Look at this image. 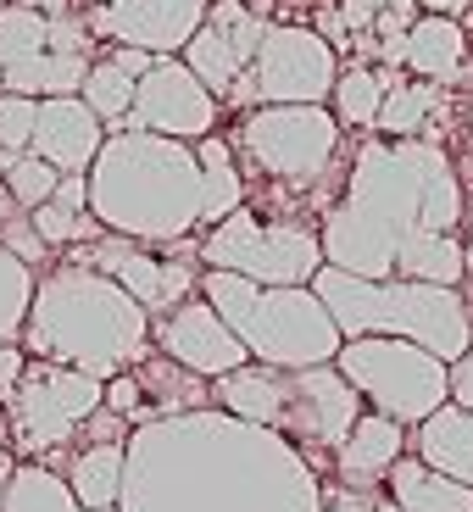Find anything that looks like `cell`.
I'll use <instances>...</instances> for the list:
<instances>
[{"label": "cell", "mask_w": 473, "mask_h": 512, "mask_svg": "<svg viewBox=\"0 0 473 512\" xmlns=\"http://www.w3.org/2000/svg\"><path fill=\"white\" fill-rule=\"evenodd\" d=\"M329 485L279 429L223 407L156 418L128 435L123 512H323Z\"/></svg>", "instance_id": "6da1fadb"}, {"label": "cell", "mask_w": 473, "mask_h": 512, "mask_svg": "<svg viewBox=\"0 0 473 512\" xmlns=\"http://www.w3.org/2000/svg\"><path fill=\"white\" fill-rule=\"evenodd\" d=\"M462 223V179L435 140H368L346 173V195L323 212L329 268L396 279L407 234Z\"/></svg>", "instance_id": "7a4b0ae2"}, {"label": "cell", "mask_w": 473, "mask_h": 512, "mask_svg": "<svg viewBox=\"0 0 473 512\" xmlns=\"http://www.w3.org/2000/svg\"><path fill=\"white\" fill-rule=\"evenodd\" d=\"M156 318L112 279V273L73 262L39 273L34 312H28L23 351L45 362H67L95 379H117V373L140 368L151 357Z\"/></svg>", "instance_id": "3957f363"}, {"label": "cell", "mask_w": 473, "mask_h": 512, "mask_svg": "<svg viewBox=\"0 0 473 512\" xmlns=\"http://www.w3.org/2000/svg\"><path fill=\"white\" fill-rule=\"evenodd\" d=\"M90 212L145 245L190 240L201 229V151L173 134H112L90 167Z\"/></svg>", "instance_id": "277c9868"}, {"label": "cell", "mask_w": 473, "mask_h": 512, "mask_svg": "<svg viewBox=\"0 0 473 512\" xmlns=\"http://www.w3.org/2000/svg\"><path fill=\"white\" fill-rule=\"evenodd\" d=\"M312 290L329 301L334 323L346 340L362 334H396L418 340L435 357L457 362L473 346V307L451 284H418V279H357L346 268H323Z\"/></svg>", "instance_id": "5b68a950"}, {"label": "cell", "mask_w": 473, "mask_h": 512, "mask_svg": "<svg viewBox=\"0 0 473 512\" xmlns=\"http://www.w3.org/2000/svg\"><path fill=\"white\" fill-rule=\"evenodd\" d=\"M334 368L346 373L362 390L373 412L418 429L423 418H435L451 401V362L435 357L418 340H396V334H362V340H346Z\"/></svg>", "instance_id": "8992f818"}, {"label": "cell", "mask_w": 473, "mask_h": 512, "mask_svg": "<svg viewBox=\"0 0 473 512\" xmlns=\"http://www.w3.org/2000/svg\"><path fill=\"white\" fill-rule=\"evenodd\" d=\"M340 128L329 106H251L234 128V151L284 190H318L340 151Z\"/></svg>", "instance_id": "52a82bcc"}, {"label": "cell", "mask_w": 473, "mask_h": 512, "mask_svg": "<svg viewBox=\"0 0 473 512\" xmlns=\"http://www.w3.org/2000/svg\"><path fill=\"white\" fill-rule=\"evenodd\" d=\"M201 268H229L256 284H312L329 268V251H323V229H312V223L256 218L240 206L218 229H206Z\"/></svg>", "instance_id": "ba28073f"}, {"label": "cell", "mask_w": 473, "mask_h": 512, "mask_svg": "<svg viewBox=\"0 0 473 512\" xmlns=\"http://www.w3.org/2000/svg\"><path fill=\"white\" fill-rule=\"evenodd\" d=\"M106 407V379L67 362L28 357L17 390L6 396V418H12V451L28 462L62 451L73 435H84V423Z\"/></svg>", "instance_id": "9c48e42d"}, {"label": "cell", "mask_w": 473, "mask_h": 512, "mask_svg": "<svg viewBox=\"0 0 473 512\" xmlns=\"http://www.w3.org/2000/svg\"><path fill=\"white\" fill-rule=\"evenodd\" d=\"M240 340L256 362L273 368H323L346 346L329 301L312 284H262L251 312L240 318Z\"/></svg>", "instance_id": "30bf717a"}, {"label": "cell", "mask_w": 473, "mask_h": 512, "mask_svg": "<svg viewBox=\"0 0 473 512\" xmlns=\"http://www.w3.org/2000/svg\"><path fill=\"white\" fill-rule=\"evenodd\" d=\"M334 62L340 56L318 28L273 23L251 73L234 84L229 106H323L334 101V84H340Z\"/></svg>", "instance_id": "8fae6325"}, {"label": "cell", "mask_w": 473, "mask_h": 512, "mask_svg": "<svg viewBox=\"0 0 473 512\" xmlns=\"http://www.w3.org/2000/svg\"><path fill=\"white\" fill-rule=\"evenodd\" d=\"M362 412H368L362 390L334 362H323V368H290V418H284V435L307 451L318 474H334V451L346 446V435L357 429Z\"/></svg>", "instance_id": "7c38bea8"}, {"label": "cell", "mask_w": 473, "mask_h": 512, "mask_svg": "<svg viewBox=\"0 0 473 512\" xmlns=\"http://www.w3.org/2000/svg\"><path fill=\"white\" fill-rule=\"evenodd\" d=\"M156 251H162V245L128 240V234H101L95 245H73L67 256L112 273L151 318H167V312L184 307L190 295H201V268H195L190 256H156Z\"/></svg>", "instance_id": "4fadbf2b"}, {"label": "cell", "mask_w": 473, "mask_h": 512, "mask_svg": "<svg viewBox=\"0 0 473 512\" xmlns=\"http://www.w3.org/2000/svg\"><path fill=\"white\" fill-rule=\"evenodd\" d=\"M218 95L206 90L195 67L184 56H162L151 73L140 78V95H134V112H128L123 134L140 128V134H173V140L201 145L212 128H218Z\"/></svg>", "instance_id": "5bb4252c"}, {"label": "cell", "mask_w": 473, "mask_h": 512, "mask_svg": "<svg viewBox=\"0 0 473 512\" xmlns=\"http://www.w3.org/2000/svg\"><path fill=\"white\" fill-rule=\"evenodd\" d=\"M212 0H112V6H90L95 39L112 45H140L156 56H184L195 34H201Z\"/></svg>", "instance_id": "9a60e30c"}, {"label": "cell", "mask_w": 473, "mask_h": 512, "mask_svg": "<svg viewBox=\"0 0 473 512\" xmlns=\"http://www.w3.org/2000/svg\"><path fill=\"white\" fill-rule=\"evenodd\" d=\"M156 346H162L173 362H184L190 373H201V379H223V373L256 362L251 346L229 329V318H223L206 295H190L184 307H173L167 318H156Z\"/></svg>", "instance_id": "2e32d148"}, {"label": "cell", "mask_w": 473, "mask_h": 512, "mask_svg": "<svg viewBox=\"0 0 473 512\" xmlns=\"http://www.w3.org/2000/svg\"><path fill=\"white\" fill-rule=\"evenodd\" d=\"M106 123L84 95H51L39 101V128H34V156H45L62 173H90L95 156L106 151Z\"/></svg>", "instance_id": "e0dca14e"}, {"label": "cell", "mask_w": 473, "mask_h": 512, "mask_svg": "<svg viewBox=\"0 0 473 512\" xmlns=\"http://www.w3.org/2000/svg\"><path fill=\"white\" fill-rule=\"evenodd\" d=\"M407 457V423L384 418V412H362L357 429L346 435V446L334 451V485L346 490H384L390 468Z\"/></svg>", "instance_id": "ac0fdd59"}, {"label": "cell", "mask_w": 473, "mask_h": 512, "mask_svg": "<svg viewBox=\"0 0 473 512\" xmlns=\"http://www.w3.org/2000/svg\"><path fill=\"white\" fill-rule=\"evenodd\" d=\"M212 396L223 412L245 423H262V429H279L290 418V368H273V362H245V368L212 379Z\"/></svg>", "instance_id": "d6986e66"}, {"label": "cell", "mask_w": 473, "mask_h": 512, "mask_svg": "<svg viewBox=\"0 0 473 512\" xmlns=\"http://www.w3.org/2000/svg\"><path fill=\"white\" fill-rule=\"evenodd\" d=\"M140 390H145V407L140 418H134V429L140 423H156V418H184V412H201V407H218V396H212V379H201V373H190L184 362H173L162 351V357H145L140 368Z\"/></svg>", "instance_id": "ffe728a7"}, {"label": "cell", "mask_w": 473, "mask_h": 512, "mask_svg": "<svg viewBox=\"0 0 473 512\" xmlns=\"http://www.w3.org/2000/svg\"><path fill=\"white\" fill-rule=\"evenodd\" d=\"M412 457H423L429 468L473 485V412L457 407V401H446L435 418H423L418 429H412Z\"/></svg>", "instance_id": "44dd1931"}, {"label": "cell", "mask_w": 473, "mask_h": 512, "mask_svg": "<svg viewBox=\"0 0 473 512\" xmlns=\"http://www.w3.org/2000/svg\"><path fill=\"white\" fill-rule=\"evenodd\" d=\"M462 62H468V34H462L457 17H418L407 34V73L429 78V84H451L462 78Z\"/></svg>", "instance_id": "7402d4cb"}, {"label": "cell", "mask_w": 473, "mask_h": 512, "mask_svg": "<svg viewBox=\"0 0 473 512\" xmlns=\"http://www.w3.org/2000/svg\"><path fill=\"white\" fill-rule=\"evenodd\" d=\"M390 496H396L401 512H473V485L429 468L423 457H401L390 468Z\"/></svg>", "instance_id": "603a6c76"}, {"label": "cell", "mask_w": 473, "mask_h": 512, "mask_svg": "<svg viewBox=\"0 0 473 512\" xmlns=\"http://www.w3.org/2000/svg\"><path fill=\"white\" fill-rule=\"evenodd\" d=\"M396 279L451 284V290H462V279H468V245H462L457 234H446V229L407 234V245H401V256H396Z\"/></svg>", "instance_id": "cb8c5ba5"}, {"label": "cell", "mask_w": 473, "mask_h": 512, "mask_svg": "<svg viewBox=\"0 0 473 512\" xmlns=\"http://www.w3.org/2000/svg\"><path fill=\"white\" fill-rule=\"evenodd\" d=\"M195 151H201V223L218 229L245 206V173L234 167V140H223V134H206Z\"/></svg>", "instance_id": "d4e9b609"}, {"label": "cell", "mask_w": 473, "mask_h": 512, "mask_svg": "<svg viewBox=\"0 0 473 512\" xmlns=\"http://www.w3.org/2000/svg\"><path fill=\"white\" fill-rule=\"evenodd\" d=\"M0 512H84L73 479L56 474L51 462H17V474L6 479Z\"/></svg>", "instance_id": "484cf974"}, {"label": "cell", "mask_w": 473, "mask_h": 512, "mask_svg": "<svg viewBox=\"0 0 473 512\" xmlns=\"http://www.w3.org/2000/svg\"><path fill=\"white\" fill-rule=\"evenodd\" d=\"M67 479L84 507H117L128 479V446H78L67 462Z\"/></svg>", "instance_id": "4316f807"}, {"label": "cell", "mask_w": 473, "mask_h": 512, "mask_svg": "<svg viewBox=\"0 0 473 512\" xmlns=\"http://www.w3.org/2000/svg\"><path fill=\"white\" fill-rule=\"evenodd\" d=\"M184 62L195 67V78H201L218 101H229L234 84L251 73V67L240 62V51H234V34H229V28H218V23H201V34L184 45Z\"/></svg>", "instance_id": "83f0119b"}, {"label": "cell", "mask_w": 473, "mask_h": 512, "mask_svg": "<svg viewBox=\"0 0 473 512\" xmlns=\"http://www.w3.org/2000/svg\"><path fill=\"white\" fill-rule=\"evenodd\" d=\"M396 90V73L390 67H346L340 84H334V117L346 128H379L384 95Z\"/></svg>", "instance_id": "f1b7e54d"}, {"label": "cell", "mask_w": 473, "mask_h": 512, "mask_svg": "<svg viewBox=\"0 0 473 512\" xmlns=\"http://www.w3.org/2000/svg\"><path fill=\"white\" fill-rule=\"evenodd\" d=\"M34 290H39V273L28 268L23 256H12L0 245V346H23Z\"/></svg>", "instance_id": "f546056e"}, {"label": "cell", "mask_w": 473, "mask_h": 512, "mask_svg": "<svg viewBox=\"0 0 473 512\" xmlns=\"http://www.w3.org/2000/svg\"><path fill=\"white\" fill-rule=\"evenodd\" d=\"M45 51H56V17L6 0V6H0V62L17 67V62L45 56Z\"/></svg>", "instance_id": "4dcf8cb0"}, {"label": "cell", "mask_w": 473, "mask_h": 512, "mask_svg": "<svg viewBox=\"0 0 473 512\" xmlns=\"http://www.w3.org/2000/svg\"><path fill=\"white\" fill-rule=\"evenodd\" d=\"M440 106V84H429V78H412V84H401L384 95V112H379V134H390V140H418V128L435 117Z\"/></svg>", "instance_id": "1f68e13d"}, {"label": "cell", "mask_w": 473, "mask_h": 512, "mask_svg": "<svg viewBox=\"0 0 473 512\" xmlns=\"http://www.w3.org/2000/svg\"><path fill=\"white\" fill-rule=\"evenodd\" d=\"M134 95H140V78L123 73L112 56H101V62L90 67V78H84V101L101 112V123L112 128V134H123L128 112H134Z\"/></svg>", "instance_id": "d6a6232c"}, {"label": "cell", "mask_w": 473, "mask_h": 512, "mask_svg": "<svg viewBox=\"0 0 473 512\" xmlns=\"http://www.w3.org/2000/svg\"><path fill=\"white\" fill-rule=\"evenodd\" d=\"M6 167V184H12V195H17V206L23 212H34V206H45L56 195V184H62V167H51L45 156H12V162H0Z\"/></svg>", "instance_id": "836d02e7"}, {"label": "cell", "mask_w": 473, "mask_h": 512, "mask_svg": "<svg viewBox=\"0 0 473 512\" xmlns=\"http://www.w3.org/2000/svg\"><path fill=\"white\" fill-rule=\"evenodd\" d=\"M34 128H39V101L34 95L0 90V162L34 151Z\"/></svg>", "instance_id": "e575fe53"}, {"label": "cell", "mask_w": 473, "mask_h": 512, "mask_svg": "<svg viewBox=\"0 0 473 512\" xmlns=\"http://www.w3.org/2000/svg\"><path fill=\"white\" fill-rule=\"evenodd\" d=\"M0 245H6L12 256H23L34 273L45 268V256H51V245H45V234L34 229V218H28V212H17V218L0 223Z\"/></svg>", "instance_id": "d590c367"}, {"label": "cell", "mask_w": 473, "mask_h": 512, "mask_svg": "<svg viewBox=\"0 0 473 512\" xmlns=\"http://www.w3.org/2000/svg\"><path fill=\"white\" fill-rule=\"evenodd\" d=\"M323 512H401V507H396L390 490H346V485H334L329 501H323Z\"/></svg>", "instance_id": "8d00e7d4"}, {"label": "cell", "mask_w": 473, "mask_h": 512, "mask_svg": "<svg viewBox=\"0 0 473 512\" xmlns=\"http://www.w3.org/2000/svg\"><path fill=\"white\" fill-rule=\"evenodd\" d=\"M106 407L117 412V418H140V407H145V390H140V373L128 368V373H117V379H106Z\"/></svg>", "instance_id": "74e56055"}, {"label": "cell", "mask_w": 473, "mask_h": 512, "mask_svg": "<svg viewBox=\"0 0 473 512\" xmlns=\"http://www.w3.org/2000/svg\"><path fill=\"white\" fill-rule=\"evenodd\" d=\"M51 201L67 206V212H90V173H62V184H56Z\"/></svg>", "instance_id": "f35d334b"}, {"label": "cell", "mask_w": 473, "mask_h": 512, "mask_svg": "<svg viewBox=\"0 0 473 512\" xmlns=\"http://www.w3.org/2000/svg\"><path fill=\"white\" fill-rule=\"evenodd\" d=\"M106 56H112V62L123 67V73H134V78H145V73H151L156 62H162V56H156V51H140V45H112V51H106Z\"/></svg>", "instance_id": "ab89813d"}, {"label": "cell", "mask_w": 473, "mask_h": 512, "mask_svg": "<svg viewBox=\"0 0 473 512\" xmlns=\"http://www.w3.org/2000/svg\"><path fill=\"white\" fill-rule=\"evenodd\" d=\"M23 368H28V351H23V346H0V401H6V396L17 390Z\"/></svg>", "instance_id": "60d3db41"}, {"label": "cell", "mask_w": 473, "mask_h": 512, "mask_svg": "<svg viewBox=\"0 0 473 512\" xmlns=\"http://www.w3.org/2000/svg\"><path fill=\"white\" fill-rule=\"evenodd\" d=\"M451 401L473 412V346H468V357L451 362Z\"/></svg>", "instance_id": "b9f144b4"}, {"label": "cell", "mask_w": 473, "mask_h": 512, "mask_svg": "<svg viewBox=\"0 0 473 512\" xmlns=\"http://www.w3.org/2000/svg\"><path fill=\"white\" fill-rule=\"evenodd\" d=\"M23 206H17V195H12V184H6V167H0V223L6 218H17Z\"/></svg>", "instance_id": "7bdbcfd3"}, {"label": "cell", "mask_w": 473, "mask_h": 512, "mask_svg": "<svg viewBox=\"0 0 473 512\" xmlns=\"http://www.w3.org/2000/svg\"><path fill=\"white\" fill-rule=\"evenodd\" d=\"M423 12H440V17H457V12H468L473 0H418Z\"/></svg>", "instance_id": "ee69618b"}, {"label": "cell", "mask_w": 473, "mask_h": 512, "mask_svg": "<svg viewBox=\"0 0 473 512\" xmlns=\"http://www.w3.org/2000/svg\"><path fill=\"white\" fill-rule=\"evenodd\" d=\"M17 474V451H12V440H0V496H6V479Z\"/></svg>", "instance_id": "f6af8a7d"}, {"label": "cell", "mask_w": 473, "mask_h": 512, "mask_svg": "<svg viewBox=\"0 0 473 512\" xmlns=\"http://www.w3.org/2000/svg\"><path fill=\"white\" fill-rule=\"evenodd\" d=\"M12 6H34V12H51V17H67V0H12Z\"/></svg>", "instance_id": "bcb514c9"}, {"label": "cell", "mask_w": 473, "mask_h": 512, "mask_svg": "<svg viewBox=\"0 0 473 512\" xmlns=\"http://www.w3.org/2000/svg\"><path fill=\"white\" fill-rule=\"evenodd\" d=\"M468 273H473V229H468Z\"/></svg>", "instance_id": "7dc6e473"}, {"label": "cell", "mask_w": 473, "mask_h": 512, "mask_svg": "<svg viewBox=\"0 0 473 512\" xmlns=\"http://www.w3.org/2000/svg\"><path fill=\"white\" fill-rule=\"evenodd\" d=\"M84 512H123V507H84Z\"/></svg>", "instance_id": "c3c4849f"}, {"label": "cell", "mask_w": 473, "mask_h": 512, "mask_svg": "<svg viewBox=\"0 0 473 512\" xmlns=\"http://www.w3.org/2000/svg\"><path fill=\"white\" fill-rule=\"evenodd\" d=\"M0 90H6V62H0Z\"/></svg>", "instance_id": "681fc988"}, {"label": "cell", "mask_w": 473, "mask_h": 512, "mask_svg": "<svg viewBox=\"0 0 473 512\" xmlns=\"http://www.w3.org/2000/svg\"><path fill=\"white\" fill-rule=\"evenodd\" d=\"M90 6H112V0H90Z\"/></svg>", "instance_id": "f907efd6"}, {"label": "cell", "mask_w": 473, "mask_h": 512, "mask_svg": "<svg viewBox=\"0 0 473 512\" xmlns=\"http://www.w3.org/2000/svg\"><path fill=\"white\" fill-rule=\"evenodd\" d=\"M0 6H6V0H0Z\"/></svg>", "instance_id": "816d5d0a"}]
</instances>
